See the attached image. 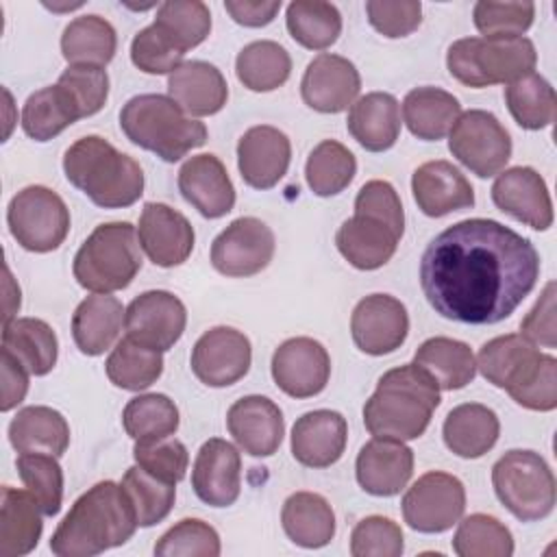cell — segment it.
<instances>
[{
  "instance_id": "59",
  "label": "cell",
  "mask_w": 557,
  "mask_h": 557,
  "mask_svg": "<svg viewBox=\"0 0 557 557\" xmlns=\"http://www.w3.org/2000/svg\"><path fill=\"white\" fill-rule=\"evenodd\" d=\"M520 335L533 346L555 348L557 331H555V281H548L542 296L533 305V309L520 322Z\"/></svg>"
},
{
  "instance_id": "50",
  "label": "cell",
  "mask_w": 557,
  "mask_h": 557,
  "mask_svg": "<svg viewBox=\"0 0 557 557\" xmlns=\"http://www.w3.org/2000/svg\"><path fill=\"white\" fill-rule=\"evenodd\" d=\"M17 474L26 490L37 498L44 516H57L63 503V470L54 455L20 453Z\"/></svg>"
},
{
  "instance_id": "24",
  "label": "cell",
  "mask_w": 557,
  "mask_h": 557,
  "mask_svg": "<svg viewBox=\"0 0 557 557\" xmlns=\"http://www.w3.org/2000/svg\"><path fill=\"white\" fill-rule=\"evenodd\" d=\"M357 483L372 496L398 494L413 474V450L400 440L374 437L355 461Z\"/></svg>"
},
{
  "instance_id": "44",
  "label": "cell",
  "mask_w": 557,
  "mask_h": 557,
  "mask_svg": "<svg viewBox=\"0 0 557 557\" xmlns=\"http://www.w3.org/2000/svg\"><path fill=\"white\" fill-rule=\"evenodd\" d=\"M505 102L516 124L527 131L546 128L555 120V89L537 72H529L522 78L509 83L505 87Z\"/></svg>"
},
{
  "instance_id": "19",
  "label": "cell",
  "mask_w": 557,
  "mask_h": 557,
  "mask_svg": "<svg viewBox=\"0 0 557 557\" xmlns=\"http://www.w3.org/2000/svg\"><path fill=\"white\" fill-rule=\"evenodd\" d=\"M494 205L513 220L546 231L553 224V200L546 181L529 165L500 172L492 185Z\"/></svg>"
},
{
  "instance_id": "49",
  "label": "cell",
  "mask_w": 557,
  "mask_h": 557,
  "mask_svg": "<svg viewBox=\"0 0 557 557\" xmlns=\"http://www.w3.org/2000/svg\"><path fill=\"white\" fill-rule=\"evenodd\" d=\"M154 24L183 50L200 46L211 33L209 7L200 0H170L159 4Z\"/></svg>"
},
{
  "instance_id": "62",
  "label": "cell",
  "mask_w": 557,
  "mask_h": 557,
  "mask_svg": "<svg viewBox=\"0 0 557 557\" xmlns=\"http://www.w3.org/2000/svg\"><path fill=\"white\" fill-rule=\"evenodd\" d=\"M224 9L237 24L259 28L276 17L281 0H226Z\"/></svg>"
},
{
  "instance_id": "41",
  "label": "cell",
  "mask_w": 557,
  "mask_h": 557,
  "mask_svg": "<svg viewBox=\"0 0 557 557\" xmlns=\"http://www.w3.org/2000/svg\"><path fill=\"white\" fill-rule=\"evenodd\" d=\"M235 74L250 91H274L292 74L289 52L270 39L244 46L235 59Z\"/></svg>"
},
{
  "instance_id": "51",
  "label": "cell",
  "mask_w": 557,
  "mask_h": 557,
  "mask_svg": "<svg viewBox=\"0 0 557 557\" xmlns=\"http://www.w3.org/2000/svg\"><path fill=\"white\" fill-rule=\"evenodd\" d=\"M159 557H218L220 535L218 531L198 518H185L168 529L154 544Z\"/></svg>"
},
{
  "instance_id": "53",
  "label": "cell",
  "mask_w": 557,
  "mask_h": 557,
  "mask_svg": "<svg viewBox=\"0 0 557 557\" xmlns=\"http://www.w3.org/2000/svg\"><path fill=\"white\" fill-rule=\"evenodd\" d=\"M185 52L152 22L131 41V61L146 74H172Z\"/></svg>"
},
{
  "instance_id": "5",
  "label": "cell",
  "mask_w": 557,
  "mask_h": 557,
  "mask_svg": "<svg viewBox=\"0 0 557 557\" xmlns=\"http://www.w3.org/2000/svg\"><path fill=\"white\" fill-rule=\"evenodd\" d=\"M120 128L128 141L168 163L207 141V126L163 94L133 96L120 111Z\"/></svg>"
},
{
  "instance_id": "9",
  "label": "cell",
  "mask_w": 557,
  "mask_h": 557,
  "mask_svg": "<svg viewBox=\"0 0 557 557\" xmlns=\"http://www.w3.org/2000/svg\"><path fill=\"white\" fill-rule=\"evenodd\" d=\"M7 224L24 250L50 252L67 237L70 211L57 191L44 185H28L11 198Z\"/></svg>"
},
{
  "instance_id": "38",
  "label": "cell",
  "mask_w": 557,
  "mask_h": 557,
  "mask_svg": "<svg viewBox=\"0 0 557 557\" xmlns=\"http://www.w3.org/2000/svg\"><path fill=\"white\" fill-rule=\"evenodd\" d=\"M281 522L287 537L302 548H322L335 535V513L315 492H296L283 503Z\"/></svg>"
},
{
  "instance_id": "10",
  "label": "cell",
  "mask_w": 557,
  "mask_h": 557,
  "mask_svg": "<svg viewBox=\"0 0 557 557\" xmlns=\"http://www.w3.org/2000/svg\"><path fill=\"white\" fill-rule=\"evenodd\" d=\"M448 150L472 174L490 178L511 159V137L494 113L470 109L450 128Z\"/></svg>"
},
{
  "instance_id": "56",
  "label": "cell",
  "mask_w": 557,
  "mask_h": 557,
  "mask_svg": "<svg viewBox=\"0 0 557 557\" xmlns=\"http://www.w3.org/2000/svg\"><path fill=\"white\" fill-rule=\"evenodd\" d=\"M57 83L74 96L83 117L96 115L109 98V74L98 65H67Z\"/></svg>"
},
{
  "instance_id": "29",
  "label": "cell",
  "mask_w": 557,
  "mask_h": 557,
  "mask_svg": "<svg viewBox=\"0 0 557 557\" xmlns=\"http://www.w3.org/2000/svg\"><path fill=\"white\" fill-rule=\"evenodd\" d=\"M168 94L189 117H205L222 111L228 85L215 65L185 61L168 76Z\"/></svg>"
},
{
  "instance_id": "14",
  "label": "cell",
  "mask_w": 557,
  "mask_h": 557,
  "mask_svg": "<svg viewBox=\"0 0 557 557\" xmlns=\"http://www.w3.org/2000/svg\"><path fill=\"white\" fill-rule=\"evenodd\" d=\"M250 339L233 326H213L191 348V372L209 387H228L250 370Z\"/></svg>"
},
{
  "instance_id": "18",
  "label": "cell",
  "mask_w": 557,
  "mask_h": 557,
  "mask_svg": "<svg viewBox=\"0 0 557 557\" xmlns=\"http://www.w3.org/2000/svg\"><path fill=\"white\" fill-rule=\"evenodd\" d=\"M546 355L518 333H507L481 346L476 368L494 387L509 396L524 389L540 372Z\"/></svg>"
},
{
  "instance_id": "26",
  "label": "cell",
  "mask_w": 557,
  "mask_h": 557,
  "mask_svg": "<svg viewBox=\"0 0 557 557\" xmlns=\"http://www.w3.org/2000/svg\"><path fill=\"white\" fill-rule=\"evenodd\" d=\"M411 191L418 209L429 218H442L474 205L470 181L444 159L422 163L411 176Z\"/></svg>"
},
{
  "instance_id": "36",
  "label": "cell",
  "mask_w": 557,
  "mask_h": 557,
  "mask_svg": "<svg viewBox=\"0 0 557 557\" xmlns=\"http://www.w3.org/2000/svg\"><path fill=\"white\" fill-rule=\"evenodd\" d=\"M459 115V100L440 87H416L403 100V117L409 133L424 141L446 137Z\"/></svg>"
},
{
  "instance_id": "61",
  "label": "cell",
  "mask_w": 557,
  "mask_h": 557,
  "mask_svg": "<svg viewBox=\"0 0 557 557\" xmlns=\"http://www.w3.org/2000/svg\"><path fill=\"white\" fill-rule=\"evenodd\" d=\"M0 366H2L0 411H11L24 400L28 392V370L7 350H0Z\"/></svg>"
},
{
  "instance_id": "16",
  "label": "cell",
  "mask_w": 557,
  "mask_h": 557,
  "mask_svg": "<svg viewBox=\"0 0 557 557\" xmlns=\"http://www.w3.org/2000/svg\"><path fill=\"white\" fill-rule=\"evenodd\" d=\"M331 376V357L313 337L285 339L272 355V379L292 398L320 394Z\"/></svg>"
},
{
  "instance_id": "60",
  "label": "cell",
  "mask_w": 557,
  "mask_h": 557,
  "mask_svg": "<svg viewBox=\"0 0 557 557\" xmlns=\"http://www.w3.org/2000/svg\"><path fill=\"white\" fill-rule=\"evenodd\" d=\"M511 398L531 411H553L557 407V359L546 355L537 376Z\"/></svg>"
},
{
  "instance_id": "7",
  "label": "cell",
  "mask_w": 557,
  "mask_h": 557,
  "mask_svg": "<svg viewBox=\"0 0 557 557\" xmlns=\"http://www.w3.org/2000/svg\"><path fill=\"white\" fill-rule=\"evenodd\" d=\"M537 52L527 37H463L450 44L446 67L466 87L513 83L533 72Z\"/></svg>"
},
{
  "instance_id": "54",
  "label": "cell",
  "mask_w": 557,
  "mask_h": 557,
  "mask_svg": "<svg viewBox=\"0 0 557 557\" xmlns=\"http://www.w3.org/2000/svg\"><path fill=\"white\" fill-rule=\"evenodd\" d=\"M400 527L385 516L359 520L350 533L352 557H400L405 550Z\"/></svg>"
},
{
  "instance_id": "37",
  "label": "cell",
  "mask_w": 557,
  "mask_h": 557,
  "mask_svg": "<svg viewBox=\"0 0 557 557\" xmlns=\"http://www.w3.org/2000/svg\"><path fill=\"white\" fill-rule=\"evenodd\" d=\"M413 363L424 370L440 389H461L476 374V359L466 342L453 337H429L413 355Z\"/></svg>"
},
{
  "instance_id": "58",
  "label": "cell",
  "mask_w": 557,
  "mask_h": 557,
  "mask_svg": "<svg viewBox=\"0 0 557 557\" xmlns=\"http://www.w3.org/2000/svg\"><path fill=\"white\" fill-rule=\"evenodd\" d=\"M355 213L374 215L387 222L398 233L405 231V211H403L400 198L392 187V183L387 181H379V178L368 181L355 198Z\"/></svg>"
},
{
  "instance_id": "15",
  "label": "cell",
  "mask_w": 557,
  "mask_h": 557,
  "mask_svg": "<svg viewBox=\"0 0 557 557\" xmlns=\"http://www.w3.org/2000/svg\"><path fill=\"white\" fill-rule=\"evenodd\" d=\"M409 333L405 305L389 294H370L357 302L350 315V335L366 355H387L400 348Z\"/></svg>"
},
{
  "instance_id": "23",
  "label": "cell",
  "mask_w": 557,
  "mask_h": 557,
  "mask_svg": "<svg viewBox=\"0 0 557 557\" xmlns=\"http://www.w3.org/2000/svg\"><path fill=\"white\" fill-rule=\"evenodd\" d=\"M226 426L239 448L252 457H270L285 435V420L278 405L265 396H244L226 413Z\"/></svg>"
},
{
  "instance_id": "8",
  "label": "cell",
  "mask_w": 557,
  "mask_h": 557,
  "mask_svg": "<svg viewBox=\"0 0 557 557\" xmlns=\"http://www.w3.org/2000/svg\"><path fill=\"white\" fill-rule=\"evenodd\" d=\"M498 500L522 522L546 518L557 500L555 474L535 450H507L492 468Z\"/></svg>"
},
{
  "instance_id": "48",
  "label": "cell",
  "mask_w": 557,
  "mask_h": 557,
  "mask_svg": "<svg viewBox=\"0 0 557 557\" xmlns=\"http://www.w3.org/2000/svg\"><path fill=\"white\" fill-rule=\"evenodd\" d=\"M453 550L459 557H509L513 553V535L498 518L472 513L459 522Z\"/></svg>"
},
{
  "instance_id": "35",
  "label": "cell",
  "mask_w": 557,
  "mask_h": 557,
  "mask_svg": "<svg viewBox=\"0 0 557 557\" xmlns=\"http://www.w3.org/2000/svg\"><path fill=\"white\" fill-rule=\"evenodd\" d=\"M2 350L11 352L28 374L44 376L57 366L59 342L48 322L39 318H13L2 324Z\"/></svg>"
},
{
  "instance_id": "2",
  "label": "cell",
  "mask_w": 557,
  "mask_h": 557,
  "mask_svg": "<svg viewBox=\"0 0 557 557\" xmlns=\"http://www.w3.org/2000/svg\"><path fill=\"white\" fill-rule=\"evenodd\" d=\"M137 527L124 487L100 481L74 500L50 537V550L57 557H94L128 542Z\"/></svg>"
},
{
  "instance_id": "32",
  "label": "cell",
  "mask_w": 557,
  "mask_h": 557,
  "mask_svg": "<svg viewBox=\"0 0 557 557\" xmlns=\"http://www.w3.org/2000/svg\"><path fill=\"white\" fill-rule=\"evenodd\" d=\"M500 433V422L494 409L479 403H463L448 411L442 435L450 453L463 459L483 457L494 448Z\"/></svg>"
},
{
  "instance_id": "39",
  "label": "cell",
  "mask_w": 557,
  "mask_h": 557,
  "mask_svg": "<svg viewBox=\"0 0 557 557\" xmlns=\"http://www.w3.org/2000/svg\"><path fill=\"white\" fill-rule=\"evenodd\" d=\"M83 117L74 96L63 85H50L30 94L22 109V128L35 141H48Z\"/></svg>"
},
{
  "instance_id": "55",
  "label": "cell",
  "mask_w": 557,
  "mask_h": 557,
  "mask_svg": "<svg viewBox=\"0 0 557 557\" xmlns=\"http://www.w3.org/2000/svg\"><path fill=\"white\" fill-rule=\"evenodd\" d=\"M133 457L137 466H141L150 474L170 483H178L185 476L187 463H189L185 444L174 437H163L154 442H135Z\"/></svg>"
},
{
  "instance_id": "4",
  "label": "cell",
  "mask_w": 557,
  "mask_h": 557,
  "mask_svg": "<svg viewBox=\"0 0 557 557\" xmlns=\"http://www.w3.org/2000/svg\"><path fill=\"white\" fill-rule=\"evenodd\" d=\"M65 178L102 209H124L144 194L139 163L104 137L76 139L63 154Z\"/></svg>"
},
{
  "instance_id": "27",
  "label": "cell",
  "mask_w": 557,
  "mask_h": 557,
  "mask_svg": "<svg viewBox=\"0 0 557 557\" xmlns=\"http://www.w3.org/2000/svg\"><path fill=\"white\" fill-rule=\"evenodd\" d=\"M178 189L200 215L215 220L235 205V187L224 163L215 154H196L178 170Z\"/></svg>"
},
{
  "instance_id": "21",
  "label": "cell",
  "mask_w": 557,
  "mask_h": 557,
  "mask_svg": "<svg viewBox=\"0 0 557 557\" xmlns=\"http://www.w3.org/2000/svg\"><path fill=\"white\" fill-rule=\"evenodd\" d=\"M191 487L211 507L233 505L242 487V457L237 448L222 437L207 440L191 468Z\"/></svg>"
},
{
  "instance_id": "52",
  "label": "cell",
  "mask_w": 557,
  "mask_h": 557,
  "mask_svg": "<svg viewBox=\"0 0 557 557\" xmlns=\"http://www.w3.org/2000/svg\"><path fill=\"white\" fill-rule=\"evenodd\" d=\"M472 17L483 37H522L533 24L535 4L481 0L474 4Z\"/></svg>"
},
{
  "instance_id": "33",
  "label": "cell",
  "mask_w": 557,
  "mask_h": 557,
  "mask_svg": "<svg viewBox=\"0 0 557 557\" xmlns=\"http://www.w3.org/2000/svg\"><path fill=\"white\" fill-rule=\"evenodd\" d=\"M41 507L37 498L26 490L2 485L0 505V555L22 557L28 555L41 537Z\"/></svg>"
},
{
  "instance_id": "57",
  "label": "cell",
  "mask_w": 557,
  "mask_h": 557,
  "mask_svg": "<svg viewBox=\"0 0 557 557\" xmlns=\"http://www.w3.org/2000/svg\"><path fill=\"white\" fill-rule=\"evenodd\" d=\"M366 13L372 28L389 39L411 35L422 22V4L416 0H370L366 2Z\"/></svg>"
},
{
  "instance_id": "11",
  "label": "cell",
  "mask_w": 557,
  "mask_h": 557,
  "mask_svg": "<svg viewBox=\"0 0 557 557\" xmlns=\"http://www.w3.org/2000/svg\"><path fill=\"white\" fill-rule=\"evenodd\" d=\"M403 518L420 533H442L457 524L466 509V487L448 472L422 474L403 496Z\"/></svg>"
},
{
  "instance_id": "22",
  "label": "cell",
  "mask_w": 557,
  "mask_h": 557,
  "mask_svg": "<svg viewBox=\"0 0 557 557\" xmlns=\"http://www.w3.org/2000/svg\"><path fill=\"white\" fill-rule=\"evenodd\" d=\"M289 137L268 124L248 128L237 144V168L246 185L255 189L274 187L289 168Z\"/></svg>"
},
{
  "instance_id": "25",
  "label": "cell",
  "mask_w": 557,
  "mask_h": 557,
  "mask_svg": "<svg viewBox=\"0 0 557 557\" xmlns=\"http://www.w3.org/2000/svg\"><path fill=\"white\" fill-rule=\"evenodd\" d=\"M346 440L348 424L339 411H307L294 422L292 455L307 468H329L344 455Z\"/></svg>"
},
{
  "instance_id": "43",
  "label": "cell",
  "mask_w": 557,
  "mask_h": 557,
  "mask_svg": "<svg viewBox=\"0 0 557 557\" xmlns=\"http://www.w3.org/2000/svg\"><path fill=\"white\" fill-rule=\"evenodd\" d=\"M104 370L115 387L139 392L157 383V379L161 376L163 355L131 337H124L107 357Z\"/></svg>"
},
{
  "instance_id": "3",
  "label": "cell",
  "mask_w": 557,
  "mask_h": 557,
  "mask_svg": "<svg viewBox=\"0 0 557 557\" xmlns=\"http://www.w3.org/2000/svg\"><path fill=\"white\" fill-rule=\"evenodd\" d=\"M440 405V387L416 363L387 370L363 405V424L374 437L416 440Z\"/></svg>"
},
{
  "instance_id": "45",
  "label": "cell",
  "mask_w": 557,
  "mask_h": 557,
  "mask_svg": "<svg viewBox=\"0 0 557 557\" xmlns=\"http://www.w3.org/2000/svg\"><path fill=\"white\" fill-rule=\"evenodd\" d=\"M357 172L355 154L335 139L320 141L307 157L305 178L315 196L329 198L344 191Z\"/></svg>"
},
{
  "instance_id": "28",
  "label": "cell",
  "mask_w": 557,
  "mask_h": 557,
  "mask_svg": "<svg viewBox=\"0 0 557 557\" xmlns=\"http://www.w3.org/2000/svg\"><path fill=\"white\" fill-rule=\"evenodd\" d=\"M400 237L403 233L387 222L374 215L355 213L337 228L335 246L352 268L376 270L394 257Z\"/></svg>"
},
{
  "instance_id": "47",
  "label": "cell",
  "mask_w": 557,
  "mask_h": 557,
  "mask_svg": "<svg viewBox=\"0 0 557 557\" xmlns=\"http://www.w3.org/2000/svg\"><path fill=\"white\" fill-rule=\"evenodd\" d=\"M120 485L124 487L135 509L137 524L144 529L159 524L163 518H168V513L174 507L176 483L163 481L137 463L124 472Z\"/></svg>"
},
{
  "instance_id": "6",
  "label": "cell",
  "mask_w": 557,
  "mask_h": 557,
  "mask_svg": "<svg viewBox=\"0 0 557 557\" xmlns=\"http://www.w3.org/2000/svg\"><path fill=\"white\" fill-rule=\"evenodd\" d=\"M139 237L131 222L98 224L74 257V278L94 294L128 287L141 270Z\"/></svg>"
},
{
  "instance_id": "30",
  "label": "cell",
  "mask_w": 557,
  "mask_h": 557,
  "mask_svg": "<svg viewBox=\"0 0 557 557\" xmlns=\"http://www.w3.org/2000/svg\"><path fill=\"white\" fill-rule=\"evenodd\" d=\"M400 104L387 91H370L352 102L348 133L370 152L389 150L400 135Z\"/></svg>"
},
{
  "instance_id": "31",
  "label": "cell",
  "mask_w": 557,
  "mask_h": 557,
  "mask_svg": "<svg viewBox=\"0 0 557 557\" xmlns=\"http://www.w3.org/2000/svg\"><path fill=\"white\" fill-rule=\"evenodd\" d=\"M126 309L115 296H87L72 315V337L83 355L98 357L113 346L122 326Z\"/></svg>"
},
{
  "instance_id": "40",
  "label": "cell",
  "mask_w": 557,
  "mask_h": 557,
  "mask_svg": "<svg viewBox=\"0 0 557 557\" xmlns=\"http://www.w3.org/2000/svg\"><path fill=\"white\" fill-rule=\"evenodd\" d=\"M117 50V35L100 15L74 17L61 35V54L70 65L104 67Z\"/></svg>"
},
{
  "instance_id": "13",
  "label": "cell",
  "mask_w": 557,
  "mask_h": 557,
  "mask_svg": "<svg viewBox=\"0 0 557 557\" xmlns=\"http://www.w3.org/2000/svg\"><path fill=\"white\" fill-rule=\"evenodd\" d=\"M187 311L181 298L165 289H150L131 300L124 313L126 337L154 348L170 350L183 335Z\"/></svg>"
},
{
  "instance_id": "12",
  "label": "cell",
  "mask_w": 557,
  "mask_h": 557,
  "mask_svg": "<svg viewBox=\"0 0 557 557\" xmlns=\"http://www.w3.org/2000/svg\"><path fill=\"white\" fill-rule=\"evenodd\" d=\"M274 233L259 218L233 220L211 244V263L224 276H252L274 257Z\"/></svg>"
},
{
  "instance_id": "46",
  "label": "cell",
  "mask_w": 557,
  "mask_h": 557,
  "mask_svg": "<svg viewBox=\"0 0 557 557\" xmlns=\"http://www.w3.org/2000/svg\"><path fill=\"white\" fill-rule=\"evenodd\" d=\"M122 424L135 442L172 437L178 429V409L165 394H139L126 403Z\"/></svg>"
},
{
  "instance_id": "1",
  "label": "cell",
  "mask_w": 557,
  "mask_h": 557,
  "mask_svg": "<svg viewBox=\"0 0 557 557\" xmlns=\"http://www.w3.org/2000/svg\"><path fill=\"white\" fill-rule=\"evenodd\" d=\"M540 276L535 246L509 226L461 220L435 235L420 259V287L446 320L496 324L533 292Z\"/></svg>"
},
{
  "instance_id": "20",
  "label": "cell",
  "mask_w": 557,
  "mask_h": 557,
  "mask_svg": "<svg viewBox=\"0 0 557 557\" xmlns=\"http://www.w3.org/2000/svg\"><path fill=\"white\" fill-rule=\"evenodd\" d=\"M137 237L148 259L159 268L185 263L196 239L189 220L163 202L144 205Z\"/></svg>"
},
{
  "instance_id": "17",
  "label": "cell",
  "mask_w": 557,
  "mask_h": 557,
  "mask_svg": "<svg viewBox=\"0 0 557 557\" xmlns=\"http://www.w3.org/2000/svg\"><path fill=\"white\" fill-rule=\"evenodd\" d=\"M361 89V76L352 61L339 54L320 52L302 74L300 94L307 107L320 113H339L352 107Z\"/></svg>"
},
{
  "instance_id": "42",
  "label": "cell",
  "mask_w": 557,
  "mask_h": 557,
  "mask_svg": "<svg viewBox=\"0 0 557 557\" xmlns=\"http://www.w3.org/2000/svg\"><path fill=\"white\" fill-rule=\"evenodd\" d=\"M285 24L296 44L309 50L333 46L342 33V15L324 0H294L287 7Z\"/></svg>"
},
{
  "instance_id": "34",
  "label": "cell",
  "mask_w": 557,
  "mask_h": 557,
  "mask_svg": "<svg viewBox=\"0 0 557 557\" xmlns=\"http://www.w3.org/2000/svg\"><path fill=\"white\" fill-rule=\"evenodd\" d=\"M9 440L17 453H48L61 457L70 446V424L52 407L30 405L15 413Z\"/></svg>"
}]
</instances>
